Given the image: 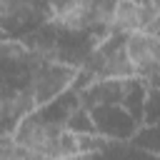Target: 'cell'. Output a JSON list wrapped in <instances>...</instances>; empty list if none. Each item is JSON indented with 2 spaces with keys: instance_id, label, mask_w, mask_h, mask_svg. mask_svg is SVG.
Masks as SVG:
<instances>
[{
  "instance_id": "1",
  "label": "cell",
  "mask_w": 160,
  "mask_h": 160,
  "mask_svg": "<svg viewBox=\"0 0 160 160\" xmlns=\"http://www.w3.org/2000/svg\"><path fill=\"white\" fill-rule=\"evenodd\" d=\"M125 50L135 75L148 88H160V38L148 30L125 35Z\"/></svg>"
},
{
  "instance_id": "2",
  "label": "cell",
  "mask_w": 160,
  "mask_h": 160,
  "mask_svg": "<svg viewBox=\"0 0 160 160\" xmlns=\"http://www.w3.org/2000/svg\"><path fill=\"white\" fill-rule=\"evenodd\" d=\"M152 18V8L135 2V0H115L112 2V18H110V32L112 35H130L135 30H145Z\"/></svg>"
},
{
  "instance_id": "3",
  "label": "cell",
  "mask_w": 160,
  "mask_h": 160,
  "mask_svg": "<svg viewBox=\"0 0 160 160\" xmlns=\"http://www.w3.org/2000/svg\"><path fill=\"white\" fill-rule=\"evenodd\" d=\"M150 8H155V10H160V0H150Z\"/></svg>"
}]
</instances>
